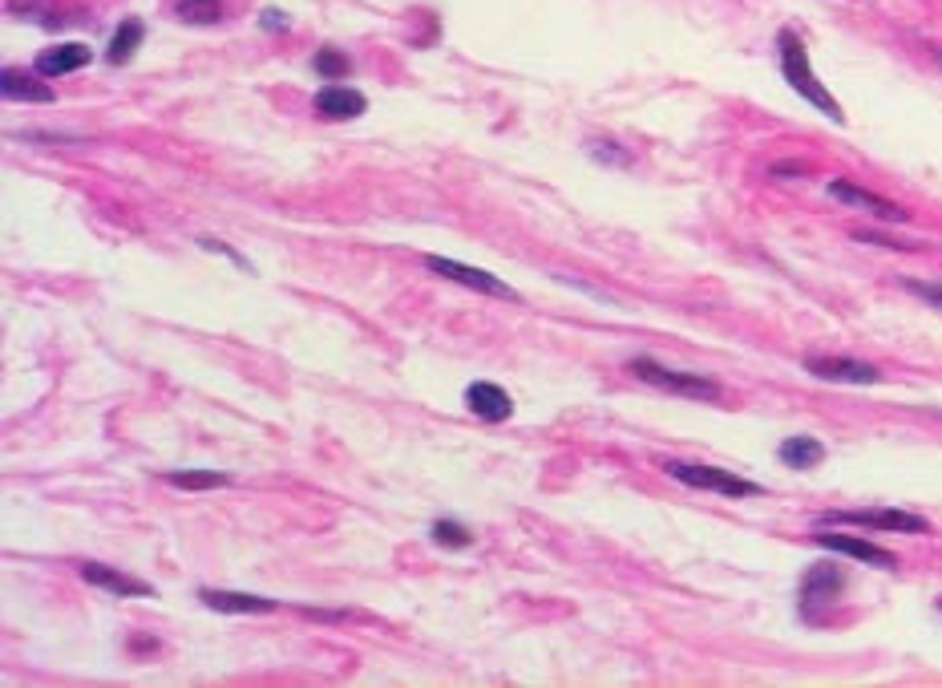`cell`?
<instances>
[{
  "instance_id": "obj_1",
  "label": "cell",
  "mask_w": 942,
  "mask_h": 688,
  "mask_svg": "<svg viewBox=\"0 0 942 688\" xmlns=\"http://www.w3.org/2000/svg\"><path fill=\"white\" fill-rule=\"evenodd\" d=\"M777 45H781V73H785L789 86L797 89V94L809 101V106H817V110H821L826 118H833V122H845L842 106H838V101H833V94H829V89L817 82L814 65H809V53H805V45H801L797 33L785 29L781 37H777Z\"/></svg>"
},
{
  "instance_id": "obj_2",
  "label": "cell",
  "mask_w": 942,
  "mask_h": 688,
  "mask_svg": "<svg viewBox=\"0 0 942 688\" xmlns=\"http://www.w3.org/2000/svg\"><path fill=\"white\" fill-rule=\"evenodd\" d=\"M628 369L640 377V381L664 389V393H675V397H692V402H716V397H720V385H716L712 377L664 369V365H659V360H652V357H635Z\"/></svg>"
},
{
  "instance_id": "obj_3",
  "label": "cell",
  "mask_w": 942,
  "mask_h": 688,
  "mask_svg": "<svg viewBox=\"0 0 942 688\" xmlns=\"http://www.w3.org/2000/svg\"><path fill=\"white\" fill-rule=\"evenodd\" d=\"M668 474L675 482H684L692 490H712V494H724V499H757L765 490L757 482H748L741 474L720 470V466H692V462H671Z\"/></svg>"
},
{
  "instance_id": "obj_4",
  "label": "cell",
  "mask_w": 942,
  "mask_h": 688,
  "mask_svg": "<svg viewBox=\"0 0 942 688\" xmlns=\"http://www.w3.org/2000/svg\"><path fill=\"white\" fill-rule=\"evenodd\" d=\"M821 527H866V531H894V535H927L930 523L910 511H829L821 515Z\"/></svg>"
},
{
  "instance_id": "obj_5",
  "label": "cell",
  "mask_w": 942,
  "mask_h": 688,
  "mask_svg": "<svg viewBox=\"0 0 942 688\" xmlns=\"http://www.w3.org/2000/svg\"><path fill=\"white\" fill-rule=\"evenodd\" d=\"M429 272L445 275V280H457V284L473 287V292H486V296H501V300H518V292L510 284H501L498 275L482 272V268H470V263H457V259L445 256H425Z\"/></svg>"
},
{
  "instance_id": "obj_6",
  "label": "cell",
  "mask_w": 942,
  "mask_h": 688,
  "mask_svg": "<svg viewBox=\"0 0 942 688\" xmlns=\"http://www.w3.org/2000/svg\"><path fill=\"white\" fill-rule=\"evenodd\" d=\"M805 373H814L817 381H842V385H878L882 381L873 365L850 357H805Z\"/></svg>"
},
{
  "instance_id": "obj_7",
  "label": "cell",
  "mask_w": 942,
  "mask_h": 688,
  "mask_svg": "<svg viewBox=\"0 0 942 688\" xmlns=\"http://www.w3.org/2000/svg\"><path fill=\"white\" fill-rule=\"evenodd\" d=\"M817 546L838 551V555H850V560H857V563H870V567H882V572H894V567H898V555H894V551H885V546L870 543V539H857V535L817 531Z\"/></svg>"
},
{
  "instance_id": "obj_8",
  "label": "cell",
  "mask_w": 942,
  "mask_h": 688,
  "mask_svg": "<svg viewBox=\"0 0 942 688\" xmlns=\"http://www.w3.org/2000/svg\"><path fill=\"white\" fill-rule=\"evenodd\" d=\"M77 575L86 579L89 588L110 591L117 600H150V595H154L150 583H142V579H134V575H126V572H117V567H106V563H82Z\"/></svg>"
},
{
  "instance_id": "obj_9",
  "label": "cell",
  "mask_w": 942,
  "mask_h": 688,
  "mask_svg": "<svg viewBox=\"0 0 942 688\" xmlns=\"http://www.w3.org/2000/svg\"><path fill=\"white\" fill-rule=\"evenodd\" d=\"M829 195L838 202H845V207H857V211H866V216H873V219H885V223H902V219H906V211H902L898 202L882 199V195H873V191L854 187V183H829Z\"/></svg>"
},
{
  "instance_id": "obj_10",
  "label": "cell",
  "mask_w": 942,
  "mask_h": 688,
  "mask_svg": "<svg viewBox=\"0 0 942 688\" xmlns=\"http://www.w3.org/2000/svg\"><path fill=\"white\" fill-rule=\"evenodd\" d=\"M199 600L211 607V612H227V616H263V612H275L280 603L268 600V595H244V591H219V588H202Z\"/></svg>"
},
{
  "instance_id": "obj_11",
  "label": "cell",
  "mask_w": 942,
  "mask_h": 688,
  "mask_svg": "<svg viewBox=\"0 0 942 688\" xmlns=\"http://www.w3.org/2000/svg\"><path fill=\"white\" fill-rule=\"evenodd\" d=\"M369 110V101L360 89H348V86H324L315 94V114L320 118H332V122H348V118H360Z\"/></svg>"
},
{
  "instance_id": "obj_12",
  "label": "cell",
  "mask_w": 942,
  "mask_h": 688,
  "mask_svg": "<svg viewBox=\"0 0 942 688\" xmlns=\"http://www.w3.org/2000/svg\"><path fill=\"white\" fill-rule=\"evenodd\" d=\"M842 588H845V575L838 572V567H829V563H817V567H809V575L801 579V607L809 612L817 603H833L842 595Z\"/></svg>"
},
{
  "instance_id": "obj_13",
  "label": "cell",
  "mask_w": 942,
  "mask_h": 688,
  "mask_svg": "<svg viewBox=\"0 0 942 688\" xmlns=\"http://www.w3.org/2000/svg\"><path fill=\"white\" fill-rule=\"evenodd\" d=\"M466 405H470L482 421H506V417L515 414L510 393L501 385H494V381H473V385L466 389Z\"/></svg>"
},
{
  "instance_id": "obj_14",
  "label": "cell",
  "mask_w": 942,
  "mask_h": 688,
  "mask_svg": "<svg viewBox=\"0 0 942 688\" xmlns=\"http://www.w3.org/2000/svg\"><path fill=\"white\" fill-rule=\"evenodd\" d=\"M89 45L82 41H65V45H53V49H45L41 58H37V73L41 77H65V73H77L89 65Z\"/></svg>"
},
{
  "instance_id": "obj_15",
  "label": "cell",
  "mask_w": 942,
  "mask_h": 688,
  "mask_svg": "<svg viewBox=\"0 0 942 688\" xmlns=\"http://www.w3.org/2000/svg\"><path fill=\"white\" fill-rule=\"evenodd\" d=\"M41 77V73H37ZM33 73H21V70H4L0 73V94L9 101H37V106H49V101H58V94L37 82Z\"/></svg>"
},
{
  "instance_id": "obj_16",
  "label": "cell",
  "mask_w": 942,
  "mask_h": 688,
  "mask_svg": "<svg viewBox=\"0 0 942 688\" xmlns=\"http://www.w3.org/2000/svg\"><path fill=\"white\" fill-rule=\"evenodd\" d=\"M777 458L785 462L789 470H814V466L826 462V445L817 438H789V442H781Z\"/></svg>"
},
{
  "instance_id": "obj_17",
  "label": "cell",
  "mask_w": 942,
  "mask_h": 688,
  "mask_svg": "<svg viewBox=\"0 0 942 688\" xmlns=\"http://www.w3.org/2000/svg\"><path fill=\"white\" fill-rule=\"evenodd\" d=\"M142 37H146L142 21H134V16H129V21H122V25H117V33H114V41H110V53H106V61H110V65H126V61L138 53Z\"/></svg>"
},
{
  "instance_id": "obj_18",
  "label": "cell",
  "mask_w": 942,
  "mask_h": 688,
  "mask_svg": "<svg viewBox=\"0 0 942 688\" xmlns=\"http://www.w3.org/2000/svg\"><path fill=\"white\" fill-rule=\"evenodd\" d=\"M174 490H219L231 482V474H219V470H166L162 474Z\"/></svg>"
},
{
  "instance_id": "obj_19",
  "label": "cell",
  "mask_w": 942,
  "mask_h": 688,
  "mask_svg": "<svg viewBox=\"0 0 942 688\" xmlns=\"http://www.w3.org/2000/svg\"><path fill=\"white\" fill-rule=\"evenodd\" d=\"M174 16L186 25H219L223 21V0H178Z\"/></svg>"
},
{
  "instance_id": "obj_20",
  "label": "cell",
  "mask_w": 942,
  "mask_h": 688,
  "mask_svg": "<svg viewBox=\"0 0 942 688\" xmlns=\"http://www.w3.org/2000/svg\"><path fill=\"white\" fill-rule=\"evenodd\" d=\"M433 543H442V546H454V551H461V546H470L473 543V535L461 527V523H454V518H437L433 523Z\"/></svg>"
},
{
  "instance_id": "obj_21",
  "label": "cell",
  "mask_w": 942,
  "mask_h": 688,
  "mask_svg": "<svg viewBox=\"0 0 942 688\" xmlns=\"http://www.w3.org/2000/svg\"><path fill=\"white\" fill-rule=\"evenodd\" d=\"M348 70H352L348 58L336 53V49H320V53H315V73H320L324 82H340V77H348Z\"/></svg>"
},
{
  "instance_id": "obj_22",
  "label": "cell",
  "mask_w": 942,
  "mask_h": 688,
  "mask_svg": "<svg viewBox=\"0 0 942 688\" xmlns=\"http://www.w3.org/2000/svg\"><path fill=\"white\" fill-rule=\"evenodd\" d=\"M906 287H910L918 300H927L930 308H942V284H918V280H910Z\"/></svg>"
},
{
  "instance_id": "obj_23",
  "label": "cell",
  "mask_w": 942,
  "mask_h": 688,
  "mask_svg": "<svg viewBox=\"0 0 942 688\" xmlns=\"http://www.w3.org/2000/svg\"><path fill=\"white\" fill-rule=\"evenodd\" d=\"M199 247H202V251H219V256H227L231 263H239V268H247V259L239 256V251H235V247H227V244H223V239H199Z\"/></svg>"
},
{
  "instance_id": "obj_24",
  "label": "cell",
  "mask_w": 942,
  "mask_h": 688,
  "mask_svg": "<svg viewBox=\"0 0 942 688\" xmlns=\"http://www.w3.org/2000/svg\"><path fill=\"white\" fill-rule=\"evenodd\" d=\"M259 25H263L268 33H287V13H280V9H263Z\"/></svg>"
},
{
  "instance_id": "obj_25",
  "label": "cell",
  "mask_w": 942,
  "mask_h": 688,
  "mask_svg": "<svg viewBox=\"0 0 942 688\" xmlns=\"http://www.w3.org/2000/svg\"><path fill=\"white\" fill-rule=\"evenodd\" d=\"M615 143H591V155L599 158V162H623V167H628L631 158L628 155H619V150H611Z\"/></svg>"
},
{
  "instance_id": "obj_26",
  "label": "cell",
  "mask_w": 942,
  "mask_h": 688,
  "mask_svg": "<svg viewBox=\"0 0 942 688\" xmlns=\"http://www.w3.org/2000/svg\"><path fill=\"white\" fill-rule=\"evenodd\" d=\"M772 174H805V167H801V162H777Z\"/></svg>"
}]
</instances>
